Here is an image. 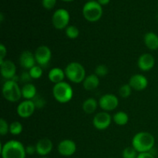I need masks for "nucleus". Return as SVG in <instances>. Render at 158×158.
Instances as JSON below:
<instances>
[{
  "instance_id": "f257e3e1",
  "label": "nucleus",
  "mask_w": 158,
  "mask_h": 158,
  "mask_svg": "<svg viewBox=\"0 0 158 158\" xmlns=\"http://www.w3.org/2000/svg\"><path fill=\"white\" fill-rule=\"evenodd\" d=\"M155 144V138L148 132H139L132 139V147L138 153L150 152Z\"/></svg>"
},
{
  "instance_id": "f03ea898",
  "label": "nucleus",
  "mask_w": 158,
  "mask_h": 158,
  "mask_svg": "<svg viewBox=\"0 0 158 158\" xmlns=\"http://www.w3.org/2000/svg\"><path fill=\"white\" fill-rule=\"evenodd\" d=\"M2 158H26V148L16 140H10L1 146Z\"/></svg>"
},
{
  "instance_id": "7ed1b4c3",
  "label": "nucleus",
  "mask_w": 158,
  "mask_h": 158,
  "mask_svg": "<svg viewBox=\"0 0 158 158\" xmlns=\"http://www.w3.org/2000/svg\"><path fill=\"white\" fill-rule=\"evenodd\" d=\"M52 95L59 103H66L72 100L73 97V89L69 83L63 81L54 85L52 88Z\"/></svg>"
},
{
  "instance_id": "20e7f679",
  "label": "nucleus",
  "mask_w": 158,
  "mask_h": 158,
  "mask_svg": "<svg viewBox=\"0 0 158 158\" xmlns=\"http://www.w3.org/2000/svg\"><path fill=\"white\" fill-rule=\"evenodd\" d=\"M65 74L69 81L74 83L83 82L86 78V70L82 64L78 62H71L65 68Z\"/></svg>"
},
{
  "instance_id": "39448f33",
  "label": "nucleus",
  "mask_w": 158,
  "mask_h": 158,
  "mask_svg": "<svg viewBox=\"0 0 158 158\" xmlns=\"http://www.w3.org/2000/svg\"><path fill=\"white\" fill-rule=\"evenodd\" d=\"M83 15L88 22L95 23L103 15V8L97 1H88L83 7Z\"/></svg>"
},
{
  "instance_id": "423d86ee",
  "label": "nucleus",
  "mask_w": 158,
  "mask_h": 158,
  "mask_svg": "<svg viewBox=\"0 0 158 158\" xmlns=\"http://www.w3.org/2000/svg\"><path fill=\"white\" fill-rule=\"evenodd\" d=\"M2 95L6 100L9 102L19 101L22 97V89L19 86L17 82L12 80H6L2 86Z\"/></svg>"
},
{
  "instance_id": "0eeeda50",
  "label": "nucleus",
  "mask_w": 158,
  "mask_h": 158,
  "mask_svg": "<svg viewBox=\"0 0 158 158\" xmlns=\"http://www.w3.org/2000/svg\"><path fill=\"white\" fill-rule=\"evenodd\" d=\"M70 15L65 9H58L55 11L52 17V23L54 27L59 30L66 29L69 26Z\"/></svg>"
},
{
  "instance_id": "6e6552de",
  "label": "nucleus",
  "mask_w": 158,
  "mask_h": 158,
  "mask_svg": "<svg viewBox=\"0 0 158 158\" xmlns=\"http://www.w3.org/2000/svg\"><path fill=\"white\" fill-rule=\"evenodd\" d=\"M34 55H35V61L41 67L47 66L52 58L51 49L46 46H39L35 50Z\"/></svg>"
},
{
  "instance_id": "1a4fd4ad",
  "label": "nucleus",
  "mask_w": 158,
  "mask_h": 158,
  "mask_svg": "<svg viewBox=\"0 0 158 158\" xmlns=\"http://www.w3.org/2000/svg\"><path fill=\"white\" fill-rule=\"evenodd\" d=\"M119 105V100L114 94H106L103 95L99 100V106L106 112L114 110Z\"/></svg>"
},
{
  "instance_id": "9d476101",
  "label": "nucleus",
  "mask_w": 158,
  "mask_h": 158,
  "mask_svg": "<svg viewBox=\"0 0 158 158\" xmlns=\"http://www.w3.org/2000/svg\"><path fill=\"white\" fill-rule=\"evenodd\" d=\"M112 121V117L106 111L100 112L95 115L93 119V124L96 129L99 131H104L107 129Z\"/></svg>"
},
{
  "instance_id": "9b49d317",
  "label": "nucleus",
  "mask_w": 158,
  "mask_h": 158,
  "mask_svg": "<svg viewBox=\"0 0 158 158\" xmlns=\"http://www.w3.org/2000/svg\"><path fill=\"white\" fill-rule=\"evenodd\" d=\"M57 150L60 155L63 157H70L77 151V144L73 140L66 139L59 143Z\"/></svg>"
},
{
  "instance_id": "f8f14e48",
  "label": "nucleus",
  "mask_w": 158,
  "mask_h": 158,
  "mask_svg": "<svg viewBox=\"0 0 158 158\" xmlns=\"http://www.w3.org/2000/svg\"><path fill=\"white\" fill-rule=\"evenodd\" d=\"M35 108L36 107L32 100H25L17 106V114L22 118H29L33 114Z\"/></svg>"
},
{
  "instance_id": "ddd939ff",
  "label": "nucleus",
  "mask_w": 158,
  "mask_h": 158,
  "mask_svg": "<svg viewBox=\"0 0 158 158\" xmlns=\"http://www.w3.org/2000/svg\"><path fill=\"white\" fill-rule=\"evenodd\" d=\"M1 66V74L2 77L6 80H12L15 76L16 67L15 63L9 60H4L0 62Z\"/></svg>"
},
{
  "instance_id": "4468645a",
  "label": "nucleus",
  "mask_w": 158,
  "mask_h": 158,
  "mask_svg": "<svg viewBox=\"0 0 158 158\" xmlns=\"http://www.w3.org/2000/svg\"><path fill=\"white\" fill-rule=\"evenodd\" d=\"M137 65L140 70L143 72L150 71L155 65V58L151 53H143L139 57Z\"/></svg>"
},
{
  "instance_id": "2eb2a0df",
  "label": "nucleus",
  "mask_w": 158,
  "mask_h": 158,
  "mask_svg": "<svg viewBox=\"0 0 158 158\" xmlns=\"http://www.w3.org/2000/svg\"><path fill=\"white\" fill-rule=\"evenodd\" d=\"M129 84L132 89L137 91H141L148 87V80L142 74H135L131 77Z\"/></svg>"
},
{
  "instance_id": "dca6fc26",
  "label": "nucleus",
  "mask_w": 158,
  "mask_h": 158,
  "mask_svg": "<svg viewBox=\"0 0 158 158\" xmlns=\"http://www.w3.org/2000/svg\"><path fill=\"white\" fill-rule=\"evenodd\" d=\"M53 144L51 140L48 138L40 139L35 144L36 153L42 157H46L52 151Z\"/></svg>"
},
{
  "instance_id": "f3484780",
  "label": "nucleus",
  "mask_w": 158,
  "mask_h": 158,
  "mask_svg": "<svg viewBox=\"0 0 158 158\" xmlns=\"http://www.w3.org/2000/svg\"><path fill=\"white\" fill-rule=\"evenodd\" d=\"M20 65L23 68L26 69H30L31 68L35 66V55L30 51L26 50L22 52L19 57Z\"/></svg>"
},
{
  "instance_id": "a211bd4d",
  "label": "nucleus",
  "mask_w": 158,
  "mask_h": 158,
  "mask_svg": "<svg viewBox=\"0 0 158 158\" xmlns=\"http://www.w3.org/2000/svg\"><path fill=\"white\" fill-rule=\"evenodd\" d=\"M65 77H66L65 71L59 67H55L49 70V74H48V78H49V80L52 83H55V84L63 82Z\"/></svg>"
},
{
  "instance_id": "6ab92c4d",
  "label": "nucleus",
  "mask_w": 158,
  "mask_h": 158,
  "mask_svg": "<svg viewBox=\"0 0 158 158\" xmlns=\"http://www.w3.org/2000/svg\"><path fill=\"white\" fill-rule=\"evenodd\" d=\"M100 84V80L99 77H97L95 73L90 74V75L86 77L85 80L83 82V86L86 90L91 91L97 89Z\"/></svg>"
},
{
  "instance_id": "aec40b11",
  "label": "nucleus",
  "mask_w": 158,
  "mask_h": 158,
  "mask_svg": "<svg viewBox=\"0 0 158 158\" xmlns=\"http://www.w3.org/2000/svg\"><path fill=\"white\" fill-rule=\"evenodd\" d=\"M144 43L147 47L151 50H157L158 49V35L153 32L145 34Z\"/></svg>"
},
{
  "instance_id": "412c9836",
  "label": "nucleus",
  "mask_w": 158,
  "mask_h": 158,
  "mask_svg": "<svg viewBox=\"0 0 158 158\" xmlns=\"http://www.w3.org/2000/svg\"><path fill=\"white\" fill-rule=\"evenodd\" d=\"M36 95V87L32 83H26L22 88V97L25 100H32Z\"/></svg>"
},
{
  "instance_id": "4be33fe9",
  "label": "nucleus",
  "mask_w": 158,
  "mask_h": 158,
  "mask_svg": "<svg viewBox=\"0 0 158 158\" xmlns=\"http://www.w3.org/2000/svg\"><path fill=\"white\" fill-rule=\"evenodd\" d=\"M99 103L93 97H89V98L86 99L83 103V110L86 114H94L96 110H97V107H98Z\"/></svg>"
},
{
  "instance_id": "5701e85b",
  "label": "nucleus",
  "mask_w": 158,
  "mask_h": 158,
  "mask_svg": "<svg viewBox=\"0 0 158 158\" xmlns=\"http://www.w3.org/2000/svg\"><path fill=\"white\" fill-rule=\"evenodd\" d=\"M113 120L117 125L124 126V125L127 124L128 121H129V117L127 113L123 112V111H119L114 114L113 117Z\"/></svg>"
},
{
  "instance_id": "b1692460",
  "label": "nucleus",
  "mask_w": 158,
  "mask_h": 158,
  "mask_svg": "<svg viewBox=\"0 0 158 158\" xmlns=\"http://www.w3.org/2000/svg\"><path fill=\"white\" fill-rule=\"evenodd\" d=\"M23 125L19 121H14L9 124V133L12 135H19L23 132Z\"/></svg>"
},
{
  "instance_id": "393cba45",
  "label": "nucleus",
  "mask_w": 158,
  "mask_h": 158,
  "mask_svg": "<svg viewBox=\"0 0 158 158\" xmlns=\"http://www.w3.org/2000/svg\"><path fill=\"white\" fill-rule=\"evenodd\" d=\"M65 32H66V36L71 40H75V39L78 38L79 35H80V30L75 26H69L65 30Z\"/></svg>"
},
{
  "instance_id": "a878e982",
  "label": "nucleus",
  "mask_w": 158,
  "mask_h": 158,
  "mask_svg": "<svg viewBox=\"0 0 158 158\" xmlns=\"http://www.w3.org/2000/svg\"><path fill=\"white\" fill-rule=\"evenodd\" d=\"M139 153L133 147H127L122 152L123 158H137Z\"/></svg>"
},
{
  "instance_id": "bb28decb",
  "label": "nucleus",
  "mask_w": 158,
  "mask_h": 158,
  "mask_svg": "<svg viewBox=\"0 0 158 158\" xmlns=\"http://www.w3.org/2000/svg\"><path fill=\"white\" fill-rule=\"evenodd\" d=\"M132 92V88L130 86V84H123L119 89V94L122 98H127L131 95Z\"/></svg>"
},
{
  "instance_id": "cd10ccee",
  "label": "nucleus",
  "mask_w": 158,
  "mask_h": 158,
  "mask_svg": "<svg viewBox=\"0 0 158 158\" xmlns=\"http://www.w3.org/2000/svg\"><path fill=\"white\" fill-rule=\"evenodd\" d=\"M29 73L32 79H40L42 77V75H43V67H41L39 65L38 66L35 65V66H34L33 67H32L29 69Z\"/></svg>"
},
{
  "instance_id": "c85d7f7f",
  "label": "nucleus",
  "mask_w": 158,
  "mask_h": 158,
  "mask_svg": "<svg viewBox=\"0 0 158 158\" xmlns=\"http://www.w3.org/2000/svg\"><path fill=\"white\" fill-rule=\"evenodd\" d=\"M108 68L106 65L100 64L96 67L95 74L99 77H103L107 75Z\"/></svg>"
},
{
  "instance_id": "c756f323",
  "label": "nucleus",
  "mask_w": 158,
  "mask_h": 158,
  "mask_svg": "<svg viewBox=\"0 0 158 158\" xmlns=\"http://www.w3.org/2000/svg\"><path fill=\"white\" fill-rule=\"evenodd\" d=\"M32 101H33L34 104H35V107L36 108L43 107V106H44L46 103V100L44 99V97H43L42 96H40V95H38V94H37V95L34 97L33 100H32Z\"/></svg>"
},
{
  "instance_id": "7c9ffc66",
  "label": "nucleus",
  "mask_w": 158,
  "mask_h": 158,
  "mask_svg": "<svg viewBox=\"0 0 158 158\" xmlns=\"http://www.w3.org/2000/svg\"><path fill=\"white\" fill-rule=\"evenodd\" d=\"M8 132H9V125L7 121L3 118L0 120V134L2 136H5Z\"/></svg>"
},
{
  "instance_id": "2f4dec72",
  "label": "nucleus",
  "mask_w": 158,
  "mask_h": 158,
  "mask_svg": "<svg viewBox=\"0 0 158 158\" xmlns=\"http://www.w3.org/2000/svg\"><path fill=\"white\" fill-rule=\"evenodd\" d=\"M56 4V0H42V5L46 9L50 10L53 9Z\"/></svg>"
},
{
  "instance_id": "473e14b6",
  "label": "nucleus",
  "mask_w": 158,
  "mask_h": 158,
  "mask_svg": "<svg viewBox=\"0 0 158 158\" xmlns=\"http://www.w3.org/2000/svg\"><path fill=\"white\" fill-rule=\"evenodd\" d=\"M31 79L32 78L31 77L30 74H29V72H23V73H22L21 77H20V80H21V81L23 82V83H29Z\"/></svg>"
},
{
  "instance_id": "72a5a7b5",
  "label": "nucleus",
  "mask_w": 158,
  "mask_h": 158,
  "mask_svg": "<svg viewBox=\"0 0 158 158\" xmlns=\"http://www.w3.org/2000/svg\"><path fill=\"white\" fill-rule=\"evenodd\" d=\"M26 152L28 155H33L35 153H36V148L35 145H28L26 147Z\"/></svg>"
},
{
  "instance_id": "f704fd0d",
  "label": "nucleus",
  "mask_w": 158,
  "mask_h": 158,
  "mask_svg": "<svg viewBox=\"0 0 158 158\" xmlns=\"http://www.w3.org/2000/svg\"><path fill=\"white\" fill-rule=\"evenodd\" d=\"M6 53H7V50H6V46L3 44H1L0 45V62L5 60Z\"/></svg>"
},
{
  "instance_id": "c9c22d12",
  "label": "nucleus",
  "mask_w": 158,
  "mask_h": 158,
  "mask_svg": "<svg viewBox=\"0 0 158 158\" xmlns=\"http://www.w3.org/2000/svg\"><path fill=\"white\" fill-rule=\"evenodd\" d=\"M137 158H155V156L150 152L139 153Z\"/></svg>"
},
{
  "instance_id": "e433bc0d",
  "label": "nucleus",
  "mask_w": 158,
  "mask_h": 158,
  "mask_svg": "<svg viewBox=\"0 0 158 158\" xmlns=\"http://www.w3.org/2000/svg\"><path fill=\"white\" fill-rule=\"evenodd\" d=\"M97 2H98L101 6H106V5L109 4L110 0H97Z\"/></svg>"
},
{
  "instance_id": "4c0bfd02",
  "label": "nucleus",
  "mask_w": 158,
  "mask_h": 158,
  "mask_svg": "<svg viewBox=\"0 0 158 158\" xmlns=\"http://www.w3.org/2000/svg\"><path fill=\"white\" fill-rule=\"evenodd\" d=\"M0 16H1V22L3 21V14L1 13L0 14Z\"/></svg>"
},
{
  "instance_id": "58836bf2",
  "label": "nucleus",
  "mask_w": 158,
  "mask_h": 158,
  "mask_svg": "<svg viewBox=\"0 0 158 158\" xmlns=\"http://www.w3.org/2000/svg\"><path fill=\"white\" fill-rule=\"evenodd\" d=\"M62 1H64V2H73L74 0H62Z\"/></svg>"
},
{
  "instance_id": "ea45409f",
  "label": "nucleus",
  "mask_w": 158,
  "mask_h": 158,
  "mask_svg": "<svg viewBox=\"0 0 158 158\" xmlns=\"http://www.w3.org/2000/svg\"><path fill=\"white\" fill-rule=\"evenodd\" d=\"M41 158H48V157H42Z\"/></svg>"
},
{
  "instance_id": "a19ab883",
  "label": "nucleus",
  "mask_w": 158,
  "mask_h": 158,
  "mask_svg": "<svg viewBox=\"0 0 158 158\" xmlns=\"http://www.w3.org/2000/svg\"><path fill=\"white\" fill-rule=\"evenodd\" d=\"M89 1H93V0H89Z\"/></svg>"
},
{
  "instance_id": "79ce46f5",
  "label": "nucleus",
  "mask_w": 158,
  "mask_h": 158,
  "mask_svg": "<svg viewBox=\"0 0 158 158\" xmlns=\"http://www.w3.org/2000/svg\"><path fill=\"white\" fill-rule=\"evenodd\" d=\"M157 7H158V3H157Z\"/></svg>"
},
{
  "instance_id": "37998d69",
  "label": "nucleus",
  "mask_w": 158,
  "mask_h": 158,
  "mask_svg": "<svg viewBox=\"0 0 158 158\" xmlns=\"http://www.w3.org/2000/svg\"><path fill=\"white\" fill-rule=\"evenodd\" d=\"M111 158H112V157H111Z\"/></svg>"
}]
</instances>
